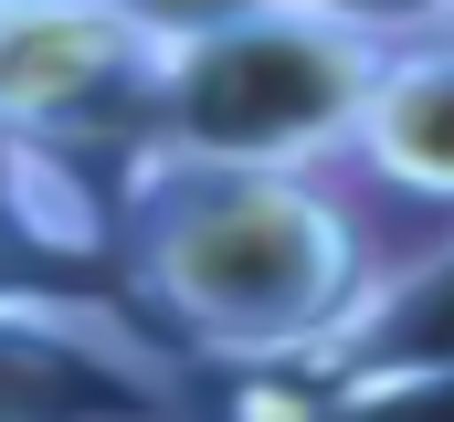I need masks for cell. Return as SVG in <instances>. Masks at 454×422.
<instances>
[{"mask_svg":"<svg viewBox=\"0 0 454 422\" xmlns=\"http://www.w3.org/2000/svg\"><path fill=\"white\" fill-rule=\"evenodd\" d=\"M116 254L148 327L243 380L307 370L380 275L370 222L317 169H127Z\"/></svg>","mask_w":454,"mask_h":422,"instance_id":"6da1fadb","label":"cell"},{"mask_svg":"<svg viewBox=\"0 0 454 422\" xmlns=\"http://www.w3.org/2000/svg\"><path fill=\"white\" fill-rule=\"evenodd\" d=\"M380 53L307 11H264L159 64L127 127V169H328L359 137Z\"/></svg>","mask_w":454,"mask_h":422,"instance_id":"7a4b0ae2","label":"cell"},{"mask_svg":"<svg viewBox=\"0 0 454 422\" xmlns=\"http://www.w3.org/2000/svg\"><path fill=\"white\" fill-rule=\"evenodd\" d=\"M191 412V359L106 296L0 307V422H169Z\"/></svg>","mask_w":454,"mask_h":422,"instance_id":"3957f363","label":"cell"},{"mask_svg":"<svg viewBox=\"0 0 454 422\" xmlns=\"http://www.w3.org/2000/svg\"><path fill=\"white\" fill-rule=\"evenodd\" d=\"M159 43L116 11V0H0V127L74 148L85 127H137V106L159 85Z\"/></svg>","mask_w":454,"mask_h":422,"instance_id":"277c9868","label":"cell"},{"mask_svg":"<svg viewBox=\"0 0 454 422\" xmlns=\"http://www.w3.org/2000/svg\"><path fill=\"white\" fill-rule=\"evenodd\" d=\"M116 243L106 191L74 169V148L0 127V307H53V296H96Z\"/></svg>","mask_w":454,"mask_h":422,"instance_id":"5b68a950","label":"cell"},{"mask_svg":"<svg viewBox=\"0 0 454 422\" xmlns=\"http://www.w3.org/2000/svg\"><path fill=\"white\" fill-rule=\"evenodd\" d=\"M423 370H454V232L380 264L359 285V307L328 327V348L286 380L296 391H348V380H423Z\"/></svg>","mask_w":454,"mask_h":422,"instance_id":"8992f818","label":"cell"},{"mask_svg":"<svg viewBox=\"0 0 454 422\" xmlns=\"http://www.w3.org/2000/svg\"><path fill=\"white\" fill-rule=\"evenodd\" d=\"M348 159H359V180H380L391 201H423V211L454 222V32L380 53Z\"/></svg>","mask_w":454,"mask_h":422,"instance_id":"52a82bcc","label":"cell"},{"mask_svg":"<svg viewBox=\"0 0 454 422\" xmlns=\"http://www.w3.org/2000/svg\"><path fill=\"white\" fill-rule=\"evenodd\" d=\"M286 422H454V370H423V380H348V391H296Z\"/></svg>","mask_w":454,"mask_h":422,"instance_id":"ba28073f","label":"cell"},{"mask_svg":"<svg viewBox=\"0 0 454 422\" xmlns=\"http://www.w3.org/2000/svg\"><path fill=\"white\" fill-rule=\"evenodd\" d=\"M286 11L328 21V32H348V43H370V53H402V43L454 32V0H286Z\"/></svg>","mask_w":454,"mask_h":422,"instance_id":"9c48e42d","label":"cell"},{"mask_svg":"<svg viewBox=\"0 0 454 422\" xmlns=\"http://www.w3.org/2000/svg\"><path fill=\"white\" fill-rule=\"evenodd\" d=\"M159 53H191V43H212V32H243V21H264V11H286V0H116Z\"/></svg>","mask_w":454,"mask_h":422,"instance_id":"30bf717a","label":"cell"}]
</instances>
